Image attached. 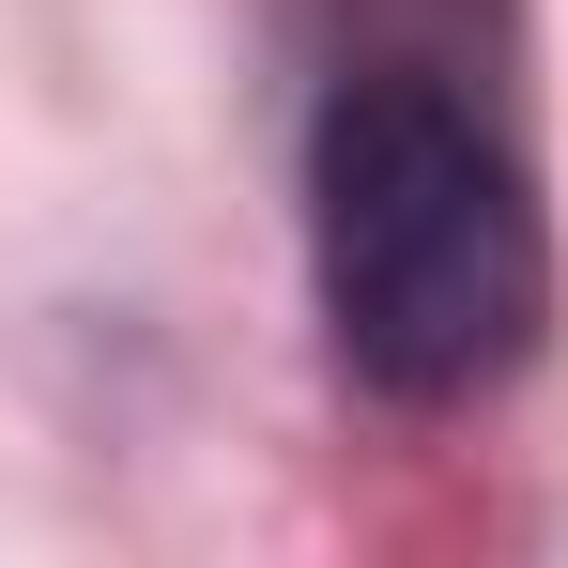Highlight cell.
I'll list each match as a JSON object with an SVG mask.
<instances>
[{
  "label": "cell",
  "instance_id": "obj_1",
  "mask_svg": "<svg viewBox=\"0 0 568 568\" xmlns=\"http://www.w3.org/2000/svg\"><path fill=\"white\" fill-rule=\"evenodd\" d=\"M307 277L354 384L476 399L554 323V231L523 154L430 62H354L307 123Z\"/></svg>",
  "mask_w": 568,
  "mask_h": 568
}]
</instances>
